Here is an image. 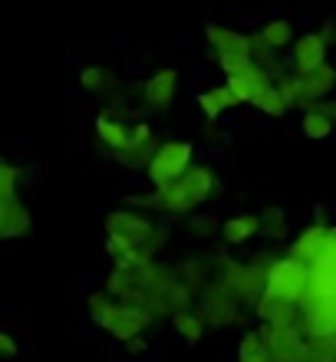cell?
Instances as JSON below:
<instances>
[{"instance_id":"1","label":"cell","mask_w":336,"mask_h":362,"mask_svg":"<svg viewBox=\"0 0 336 362\" xmlns=\"http://www.w3.org/2000/svg\"><path fill=\"white\" fill-rule=\"evenodd\" d=\"M307 336H336V264H313L297 300Z\"/></svg>"},{"instance_id":"2","label":"cell","mask_w":336,"mask_h":362,"mask_svg":"<svg viewBox=\"0 0 336 362\" xmlns=\"http://www.w3.org/2000/svg\"><path fill=\"white\" fill-rule=\"evenodd\" d=\"M214 188H218V175L204 165H192L178 181L155 188L145 198H132L129 204H149V208L165 211V214H192L195 208H202L204 201L212 198Z\"/></svg>"},{"instance_id":"3","label":"cell","mask_w":336,"mask_h":362,"mask_svg":"<svg viewBox=\"0 0 336 362\" xmlns=\"http://www.w3.org/2000/svg\"><path fill=\"white\" fill-rule=\"evenodd\" d=\"M192 162H195V145L182 142V139H172V142H162L155 148V155L145 165V175H149V181L155 188H165V185L182 178L192 168Z\"/></svg>"},{"instance_id":"4","label":"cell","mask_w":336,"mask_h":362,"mask_svg":"<svg viewBox=\"0 0 336 362\" xmlns=\"http://www.w3.org/2000/svg\"><path fill=\"white\" fill-rule=\"evenodd\" d=\"M310 267L300 264L297 257H277L264 274V293L274 296V300H284V303H297L303 296V286H307Z\"/></svg>"},{"instance_id":"5","label":"cell","mask_w":336,"mask_h":362,"mask_svg":"<svg viewBox=\"0 0 336 362\" xmlns=\"http://www.w3.org/2000/svg\"><path fill=\"white\" fill-rule=\"evenodd\" d=\"M106 234L109 238H122L135 247H142V254L152 260V254L162 247V234L155 230L149 218H142L139 211H112L106 218Z\"/></svg>"},{"instance_id":"6","label":"cell","mask_w":336,"mask_h":362,"mask_svg":"<svg viewBox=\"0 0 336 362\" xmlns=\"http://www.w3.org/2000/svg\"><path fill=\"white\" fill-rule=\"evenodd\" d=\"M152 306L142 303V300H125V303H115L112 316L106 323V333L115 336L119 343H129L132 336H142L152 323Z\"/></svg>"},{"instance_id":"7","label":"cell","mask_w":336,"mask_h":362,"mask_svg":"<svg viewBox=\"0 0 336 362\" xmlns=\"http://www.w3.org/2000/svg\"><path fill=\"white\" fill-rule=\"evenodd\" d=\"M224 83L231 86V93L238 95V103H250V105H254L260 95L274 86V73H270L264 63H257V59H254V63H248L241 73L224 76Z\"/></svg>"},{"instance_id":"8","label":"cell","mask_w":336,"mask_h":362,"mask_svg":"<svg viewBox=\"0 0 336 362\" xmlns=\"http://www.w3.org/2000/svg\"><path fill=\"white\" fill-rule=\"evenodd\" d=\"M327 53H330V43L320 37L317 30L313 33H303L300 40H294V57H290V66L297 76H307L320 63H327Z\"/></svg>"},{"instance_id":"9","label":"cell","mask_w":336,"mask_h":362,"mask_svg":"<svg viewBox=\"0 0 336 362\" xmlns=\"http://www.w3.org/2000/svg\"><path fill=\"white\" fill-rule=\"evenodd\" d=\"M155 148H158V145H155L152 125H149V122H132L129 145H125L115 158H119V165H125V168H145V165H149V158L155 155Z\"/></svg>"},{"instance_id":"10","label":"cell","mask_w":336,"mask_h":362,"mask_svg":"<svg viewBox=\"0 0 336 362\" xmlns=\"http://www.w3.org/2000/svg\"><path fill=\"white\" fill-rule=\"evenodd\" d=\"M178 69L175 66H162L155 69L152 76L142 83V103L149 105V109H168V103L175 99V93H178Z\"/></svg>"},{"instance_id":"11","label":"cell","mask_w":336,"mask_h":362,"mask_svg":"<svg viewBox=\"0 0 336 362\" xmlns=\"http://www.w3.org/2000/svg\"><path fill=\"white\" fill-rule=\"evenodd\" d=\"M224 286L238 300H254L257 293H264V270L254 267V264H228Z\"/></svg>"},{"instance_id":"12","label":"cell","mask_w":336,"mask_h":362,"mask_svg":"<svg viewBox=\"0 0 336 362\" xmlns=\"http://www.w3.org/2000/svg\"><path fill=\"white\" fill-rule=\"evenodd\" d=\"M204 37L214 47V57H250V37L241 30L221 27V23H208Z\"/></svg>"},{"instance_id":"13","label":"cell","mask_w":336,"mask_h":362,"mask_svg":"<svg viewBox=\"0 0 336 362\" xmlns=\"http://www.w3.org/2000/svg\"><path fill=\"white\" fill-rule=\"evenodd\" d=\"M333 89H336V66H330V63H320L313 73L300 76V103L297 105L310 109V105L317 103V99H327Z\"/></svg>"},{"instance_id":"14","label":"cell","mask_w":336,"mask_h":362,"mask_svg":"<svg viewBox=\"0 0 336 362\" xmlns=\"http://www.w3.org/2000/svg\"><path fill=\"white\" fill-rule=\"evenodd\" d=\"M323 240H327V224H310L290 240V257H297L300 264L313 267L323 254Z\"/></svg>"},{"instance_id":"15","label":"cell","mask_w":336,"mask_h":362,"mask_svg":"<svg viewBox=\"0 0 336 362\" xmlns=\"http://www.w3.org/2000/svg\"><path fill=\"white\" fill-rule=\"evenodd\" d=\"M30 230V211L23 208V201L13 198H0V240L7 238H23Z\"/></svg>"},{"instance_id":"16","label":"cell","mask_w":336,"mask_h":362,"mask_svg":"<svg viewBox=\"0 0 336 362\" xmlns=\"http://www.w3.org/2000/svg\"><path fill=\"white\" fill-rule=\"evenodd\" d=\"M129 132H132V125H125L119 115L109 109V112H103L96 119V135L99 142H103V148H109L112 155H119L129 145Z\"/></svg>"},{"instance_id":"17","label":"cell","mask_w":336,"mask_h":362,"mask_svg":"<svg viewBox=\"0 0 336 362\" xmlns=\"http://www.w3.org/2000/svg\"><path fill=\"white\" fill-rule=\"evenodd\" d=\"M234 105H241V103H238V95L231 93L228 83L198 93V109H202V115L208 119V122H218V119H221L228 109H234Z\"/></svg>"},{"instance_id":"18","label":"cell","mask_w":336,"mask_h":362,"mask_svg":"<svg viewBox=\"0 0 336 362\" xmlns=\"http://www.w3.org/2000/svg\"><path fill=\"white\" fill-rule=\"evenodd\" d=\"M260 234V218L257 214H234L221 224V240L228 247H241Z\"/></svg>"},{"instance_id":"19","label":"cell","mask_w":336,"mask_h":362,"mask_svg":"<svg viewBox=\"0 0 336 362\" xmlns=\"http://www.w3.org/2000/svg\"><path fill=\"white\" fill-rule=\"evenodd\" d=\"M297 362H336V336H307Z\"/></svg>"},{"instance_id":"20","label":"cell","mask_w":336,"mask_h":362,"mask_svg":"<svg viewBox=\"0 0 336 362\" xmlns=\"http://www.w3.org/2000/svg\"><path fill=\"white\" fill-rule=\"evenodd\" d=\"M260 37H264V43H267L270 49L280 53V49H287L290 43H294V23H290L287 17H274L260 27Z\"/></svg>"},{"instance_id":"21","label":"cell","mask_w":336,"mask_h":362,"mask_svg":"<svg viewBox=\"0 0 336 362\" xmlns=\"http://www.w3.org/2000/svg\"><path fill=\"white\" fill-rule=\"evenodd\" d=\"M238 362H274V356H270V349H267V343H264L260 329H250V333L241 336Z\"/></svg>"},{"instance_id":"22","label":"cell","mask_w":336,"mask_h":362,"mask_svg":"<svg viewBox=\"0 0 336 362\" xmlns=\"http://www.w3.org/2000/svg\"><path fill=\"white\" fill-rule=\"evenodd\" d=\"M79 86L93 95H106L115 89V76L103 66H83L79 69Z\"/></svg>"},{"instance_id":"23","label":"cell","mask_w":336,"mask_h":362,"mask_svg":"<svg viewBox=\"0 0 336 362\" xmlns=\"http://www.w3.org/2000/svg\"><path fill=\"white\" fill-rule=\"evenodd\" d=\"M172 326H175V333L182 336L185 343H198V339L204 336V320L198 313H192V310H175Z\"/></svg>"},{"instance_id":"24","label":"cell","mask_w":336,"mask_h":362,"mask_svg":"<svg viewBox=\"0 0 336 362\" xmlns=\"http://www.w3.org/2000/svg\"><path fill=\"white\" fill-rule=\"evenodd\" d=\"M260 234L267 240H287V221L280 214V208H264L260 211Z\"/></svg>"},{"instance_id":"25","label":"cell","mask_w":336,"mask_h":362,"mask_svg":"<svg viewBox=\"0 0 336 362\" xmlns=\"http://www.w3.org/2000/svg\"><path fill=\"white\" fill-rule=\"evenodd\" d=\"M333 125H336V119L317 112V109H310V112L303 115V135H307V139H317V142L333 135Z\"/></svg>"},{"instance_id":"26","label":"cell","mask_w":336,"mask_h":362,"mask_svg":"<svg viewBox=\"0 0 336 362\" xmlns=\"http://www.w3.org/2000/svg\"><path fill=\"white\" fill-rule=\"evenodd\" d=\"M112 310H115V303H112V293H109V290H99V293L89 296V320H93L96 326H103V329H106Z\"/></svg>"},{"instance_id":"27","label":"cell","mask_w":336,"mask_h":362,"mask_svg":"<svg viewBox=\"0 0 336 362\" xmlns=\"http://www.w3.org/2000/svg\"><path fill=\"white\" fill-rule=\"evenodd\" d=\"M254 105H257V109H260V112H264V115H270V119H280V115H284V112H287V109H290V103H287V99H284V93H280L277 86H270L267 93L260 95V99H257V103H254Z\"/></svg>"},{"instance_id":"28","label":"cell","mask_w":336,"mask_h":362,"mask_svg":"<svg viewBox=\"0 0 336 362\" xmlns=\"http://www.w3.org/2000/svg\"><path fill=\"white\" fill-rule=\"evenodd\" d=\"M274 86L284 93V99H287L290 105L300 103V76H297V73H280V76L274 79Z\"/></svg>"},{"instance_id":"29","label":"cell","mask_w":336,"mask_h":362,"mask_svg":"<svg viewBox=\"0 0 336 362\" xmlns=\"http://www.w3.org/2000/svg\"><path fill=\"white\" fill-rule=\"evenodd\" d=\"M317 264H336V224H327V240H323V254Z\"/></svg>"},{"instance_id":"30","label":"cell","mask_w":336,"mask_h":362,"mask_svg":"<svg viewBox=\"0 0 336 362\" xmlns=\"http://www.w3.org/2000/svg\"><path fill=\"white\" fill-rule=\"evenodd\" d=\"M248 63H254V57H218V66L224 69V76H234V73H241V69L248 66Z\"/></svg>"},{"instance_id":"31","label":"cell","mask_w":336,"mask_h":362,"mask_svg":"<svg viewBox=\"0 0 336 362\" xmlns=\"http://www.w3.org/2000/svg\"><path fill=\"white\" fill-rule=\"evenodd\" d=\"M17 339H13V336L10 333H4V329H0V359H13V356H17Z\"/></svg>"},{"instance_id":"32","label":"cell","mask_w":336,"mask_h":362,"mask_svg":"<svg viewBox=\"0 0 336 362\" xmlns=\"http://www.w3.org/2000/svg\"><path fill=\"white\" fill-rule=\"evenodd\" d=\"M317 33H320L323 40H327L330 47H336V20H323V27H320Z\"/></svg>"},{"instance_id":"33","label":"cell","mask_w":336,"mask_h":362,"mask_svg":"<svg viewBox=\"0 0 336 362\" xmlns=\"http://www.w3.org/2000/svg\"><path fill=\"white\" fill-rule=\"evenodd\" d=\"M145 349H149V343H145V336H132V339L125 343V353H132V356H142Z\"/></svg>"}]
</instances>
